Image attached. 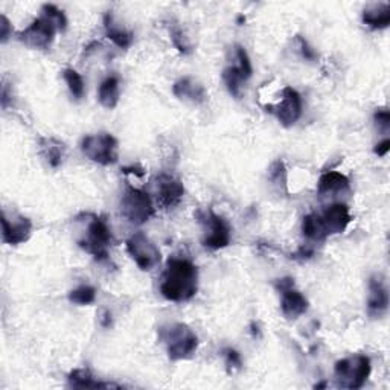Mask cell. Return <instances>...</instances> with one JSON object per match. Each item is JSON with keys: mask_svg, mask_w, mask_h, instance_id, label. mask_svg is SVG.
I'll return each mask as SVG.
<instances>
[{"mask_svg": "<svg viewBox=\"0 0 390 390\" xmlns=\"http://www.w3.org/2000/svg\"><path fill=\"white\" fill-rule=\"evenodd\" d=\"M198 291V268L185 257H170L166 262L160 292L170 302H186Z\"/></svg>", "mask_w": 390, "mask_h": 390, "instance_id": "cell-1", "label": "cell"}, {"mask_svg": "<svg viewBox=\"0 0 390 390\" xmlns=\"http://www.w3.org/2000/svg\"><path fill=\"white\" fill-rule=\"evenodd\" d=\"M160 340L166 346L170 360L180 361L191 358L198 347V337L185 323H171L160 328Z\"/></svg>", "mask_w": 390, "mask_h": 390, "instance_id": "cell-2", "label": "cell"}, {"mask_svg": "<svg viewBox=\"0 0 390 390\" xmlns=\"http://www.w3.org/2000/svg\"><path fill=\"white\" fill-rule=\"evenodd\" d=\"M371 358L365 354H355L351 357L339 360L334 366V378L340 389L357 390L361 389L371 377Z\"/></svg>", "mask_w": 390, "mask_h": 390, "instance_id": "cell-3", "label": "cell"}, {"mask_svg": "<svg viewBox=\"0 0 390 390\" xmlns=\"http://www.w3.org/2000/svg\"><path fill=\"white\" fill-rule=\"evenodd\" d=\"M121 212L131 225L142 226L154 215V205L145 191L128 185L121 198Z\"/></svg>", "mask_w": 390, "mask_h": 390, "instance_id": "cell-4", "label": "cell"}, {"mask_svg": "<svg viewBox=\"0 0 390 390\" xmlns=\"http://www.w3.org/2000/svg\"><path fill=\"white\" fill-rule=\"evenodd\" d=\"M111 241H113V236H111L107 222L96 217V215H90L86 236L78 240V246L92 255L95 260L102 261L108 257V247L111 246Z\"/></svg>", "mask_w": 390, "mask_h": 390, "instance_id": "cell-5", "label": "cell"}, {"mask_svg": "<svg viewBox=\"0 0 390 390\" xmlns=\"http://www.w3.org/2000/svg\"><path fill=\"white\" fill-rule=\"evenodd\" d=\"M197 218L201 226L205 227L203 246L211 250H220L227 247L232 241V229L229 222L215 214L212 209L198 211Z\"/></svg>", "mask_w": 390, "mask_h": 390, "instance_id": "cell-6", "label": "cell"}, {"mask_svg": "<svg viewBox=\"0 0 390 390\" xmlns=\"http://www.w3.org/2000/svg\"><path fill=\"white\" fill-rule=\"evenodd\" d=\"M81 151L92 162L108 166L117 162V141L108 133L86 136L81 141Z\"/></svg>", "mask_w": 390, "mask_h": 390, "instance_id": "cell-7", "label": "cell"}, {"mask_svg": "<svg viewBox=\"0 0 390 390\" xmlns=\"http://www.w3.org/2000/svg\"><path fill=\"white\" fill-rule=\"evenodd\" d=\"M127 252L131 256V260L136 262V266L142 271H150L160 264L162 255H160L159 247L151 241L150 236H146L144 232H136L131 235L125 242Z\"/></svg>", "mask_w": 390, "mask_h": 390, "instance_id": "cell-8", "label": "cell"}, {"mask_svg": "<svg viewBox=\"0 0 390 390\" xmlns=\"http://www.w3.org/2000/svg\"><path fill=\"white\" fill-rule=\"evenodd\" d=\"M57 31L58 27L55 26L52 20H49L46 16L41 14V16L34 20L30 26L25 27L22 32H19L17 37L27 47L41 49V51H45V49L51 47Z\"/></svg>", "mask_w": 390, "mask_h": 390, "instance_id": "cell-9", "label": "cell"}, {"mask_svg": "<svg viewBox=\"0 0 390 390\" xmlns=\"http://www.w3.org/2000/svg\"><path fill=\"white\" fill-rule=\"evenodd\" d=\"M302 96L299 95L296 89L290 86L282 90V98L276 106H267V110L270 113H273L277 121H279L284 127H291L295 125L302 116Z\"/></svg>", "mask_w": 390, "mask_h": 390, "instance_id": "cell-10", "label": "cell"}, {"mask_svg": "<svg viewBox=\"0 0 390 390\" xmlns=\"http://www.w3.org/2000/svg\"><path fill=\"white\" fill-rule=\"evenodd\" d=\"M185 186L182 180L172 174L162 172L156 177V200L160 207L171 209L182 201Z\"/></svg>", "mask_w": 390, "mask_h": 390, "instance_id": "cell-11", "label": "cell"}, {"mask_svg": "<svg viewBox=\"0 0 390 390\" xmlns=\"http://www.w3.org/2000/svg\"><path fill=\"white\" fill-rule=\"evenodd\" d=\"M32 235V221L22 215H17L12 220L3 214L2 218V238L3 242L10 246H19L31 238Z\"/></svg>", "mask_w": 390, "mask_h": 390, "instance_id": "cell-12", "label": "cell"}, {"mask_svg": "<svg viewBox=\"0 0 390 390\" xmlns=\"http://www.w3.org/2000/svg\"><path fill=\"white\" fill-rule=\"evenodd\" d=\"M389 310V292L381 275H374L369 279L367 312L372 319H380Z\"/></svg>", "mask_w": 390, "mask_h": 390, "instance_id": "cell-13", "label": "cell"}, {"mask_svg": "<svg viewBox=\"0 0 390 390\" xmlns=\"http://www.w3.org/2000/svg\"><path fill=\"white\" fill-rule=\"evenodd\" d=\"M320 218H322L325 231L330 236L343 233L347 226L351 225L352 215L349 212V207L345 203H334L325 209Z\"/></svg>", "mask_w": 390, "mask_h": 390, "instance_id": "cell-14", "label": "cell"}, {"mask_svg": "<svg viewBox=\"0 0 390 390\" xmlns=\"http://www.w3.org/2000/svg\"><path fill=\"white\" fill-rule=\"evenodd\" d=\"M281 292V311L288 320H296L303 316L310 308V302L301 291L295 287L282 290Z\"/></svg>", "mask_w": 390, "mask_h": 390, "instance_id": "cell-15", "label": "cell"}, {"mask_svg": "<svg viewBox=\"0 0 390 390\" xmlns=\"http://www.w3.org/2000/svg\"><path fill=\"white\" fill-rule=\"evenodd\" d=\"M172 93L176 95L179 100L190 101L192 104H201L206 100L205 87L194 78H190V76L180 78L176 84L172 86Z\"/></svg>", "mask_w": 390, "mask_h": 390, "instance_id": "cell-16", "label": "cell"}, {"mask_svg": "<svg viewBox=\"0 0 390 390\" xmlns=\"http://www.w3.org/2000/svg\"><path fill=\"white\" fill-rule=\"evenodd\" d=\"M363 23L372 31L386 30L390 25V5L374 3L363 11Z\"/></svg>", "mask_w": 390, "mask_h": 390, "instance_id": "cell-17", "label": "cell"}, {"mask_svg": "<svg viewBox=\"0 0 390 390\" xmlns=\"http://www.w3.org/2000/svg\"><path fill=\"white\" fill-rule=\"evenodd\" d=\"M69 386L73 389H119V385L113 382H104L95 378L87 369H75L67 377Z\"/></svg>", "mask_w": 390, "mask_h": 390, "instance_id": "cell-18", "label": "cell"}, {"mask_svg": "<svg viewBox=\"0 0 390 390\" xmlns=\"http://www.w3.org/2000/svg\"><path fill=\"white\" fill-rule=\"evenodd\" d=\"M40 154L45 157L49 166L52 168H58L65 159L66 146L62 142L57 141L55 137H41L40 139Z\"/></svg>", "mask_w": 390, "mask_h": 390, "instance_id": "cell-19", "label": "cell"}, {"mask_svg": "<svg viewBox=\"0 0 390 390\" xmlns=\"http://www.w3.org/2000/svg\"><path fill=\"white\" fill-rule=\"evenodd\" d=\"M346 190H349V179H347L345 174L337 171L323 172L317 182L319 194H331Z\"/></svg>", "mask_w": 390, "mask_h": 390, "instance_id": "cell-20", "label": "cell"}, {"mask_svg": "<svg viewBox=\"0 0 390 390\" xmlns=\"http://www.w3.org/2000/svg\"><path fill=\"white\" fill-rule=\"evenodd\" d=\"M104 27H106L107 38L113 41L117 47L128 49L133 45V34L117 25L111 14H107V16L104 17Z\"/></svg>", "mask_w": 390, "mask_h": 390, "instance_id": "cell-21", "label": "cell"}, {"mask_svg": "<svg viewBox=\"0 0 390 390\" xmlns=\"http://www.w3.org/2000/svg\"><path fill=\"white\" fill-rule=\"evenodd\" d=\"M98 100L106 108H115L117 106L119 102V78L117 76H108L101 82L98 89Z\"/></svg>", "mask_w": 390, "mask_h": 390, "instance_id": "cell-22", "label": "cell"}, {"mask_svg": "<svg viewBox=\"0 0 390 390\" xmlns=\"http://www.w3.org/2000/svg\"><path fill=\"white\" fill-rule=\"evenodd\" d=\"M302 233L305 238L311 241H325L328 238V233L325 231V226L319 214H308L302 220Z\"/></svg>", "mask_w": 390, "mask_h": 390, "instance_id": "cell-23", "label": "cell"}, {"mask_svg": "<svg viewBox=\"0 0 390 390\" xmlns=\"http://www.w3.org/2000/svg\"><path fill=\"white\" fill-rule=\"evenodd\" d=\"M222 81H225V84L229 90V93H231L236 100H240L241 98V84L244 81H247L244 78L242 72L240 71L238 66H229L226 67L225 71H222Z\"/></svg>", "mask_w": 390, "mask_h": 390, "instance_id": "cell-24", "label": "cell"}, {"mask_svg": "<svg viewBox=\"0 0 390 390\" xmlns=\"http://www.w3.org/2000/svg\"><path fill=\"white\" fill-rule=\"evenodd\" d=\"M62 78H65L66 84L71 90L72 96L75 100H81L82 96L86 93V84H84V80H82V76L75 71V69H66L65 72H62Z\"/></svg>", "mask_w": 390, "mask_h": 390, "instance_id": "cell-25", "label": "cell"}, {"mask_svg": "<svg viewBox=\"0 0 390 390\" xmlns=\"http://www.w3.org/2000/svg\"><path fill=\"white\" fill-rule=\"evenodd\" d=\"M96 299V290L92 285H81V287L69 292V301L75 305H90Z\"/></svg>", "mask_w": 390, "mask_h": 390, "instance_id": "cell-26", "label": "cell"}, {"mask_svg": "<svg viewBox=\"0 0 390 390\" xmlns=\"http://www.w3.org/2000/svg\"><path fill=\"white\" fill-rule=\"evenodd\" d=\"M41 12H43V16H46L49 20H52L55 23V26L58 27V31H66L67 27V19L65 16V12H62L57 6L52 5V3H46L43 5V8H41Z\"/></svg>", "mask_w": 390, "mask_h": 390, "instance_id": "cell-27", "label": "cell"}, {"mask_svg": "<svg viewBox=\"0 0 390 390\" xmlns=\"http://www.w3.org/2000/svg\"><path fill=\"white\" fill-rule=\"evenodd\" d=\"M235 55H236V60H238V67L242 72L244 78L249 80L253 73V67H252V61H250L247 51L241 45H235Z\"/></svg>", "mask_w": 390, "mask_h": 390, "instance_id": "cell-28", "label": "cell"}, {"mask_svg": "<svg viewBox=\"0 0 390 390\" xmlns=\"http://www.w3.org/2000/svg\"><path fill=\"white\" fill-rule=\"evenodd\" d=\"M170 36H171V41H172L174 47H176L180 54L186 55L192 51L190 41H187L183 31L180 30V27H172V30L170 31Z\"/></svg>", "mask_w": 390, "mask_h": 390, "instance_id": "cell-29", "label": "cell"}, {"mask_svg": "<svg viewBox=\"0 0 390 390\" xmlns=\"http://www.w3.org/2000/svg\"><path fill=\"white\" fill-rule=\"evenodd\" d=\"M225 354V358H226V367L229 372H233V371H240L242 367V360H241V354L238 351L232 349V347H229V349L222 351Z\"/></svg>", "mask_w": 390, "mask_h": 390, "instance_id": "cell-30", "label": "cell"}, {"mask_svg": "<svg viewBox=\"0 0 390 390\" xmlns=\"http://www.w3.org/2000/svg\"><path fill=\"white\" fill-rule=\"evenodd\" d=\"M374 121L377 124V127L382 131H389L390 128V113L387 108H378L374 115Z\"/></svg>", "mask_w": 390, "mask_h": 390, "instance_id": "cell-31", "label": "cell"}, {"mask_svg": "<svg viewBox=\"0 0 390 390\" xmlns=\"http://www.w3.org/2000/svg\"><path fill=\"white\" fill-rule=\"evenodd\" d=\"M270 179L276 183L285 182V166L282 160H276V162L271 165L270 168Z\"/></svg>", "mask_w": 390, "mask_h": 390, "instance_id": "cell-32", "label": "cell"}, {"mask_svg": "<svg viewBox=\"0 0 390 390\" xmlns=\"http://www.w3.org/2000/svg\"><path fill=\"white\" fill-rule=\"evenodd\" d=\"M299 43H301V52L302 55L305 57V60H310V61H314L317 58V55L316 52L312 51V49L310 47V45L306 43V41L302 38V37H299Z\"/></svg>", "mask_w": 390, "mask_h": 390, "instance_id": "cell-33", "label": "cell"}, {"mask_svg": "<svg viewBox=\"0 0 390 390\" xmlns=\"http://www.w3.org/2000/svg\"><path fill=\"white\" fill-rule=\"evenodd\" d=\"M0 20H2V25H0V27H2V34H0V36H2V43H6L11 36V23L5 16L0 17Z\"/></svg>", "mask_w": 390, "mask_h": 390, "instance_id": "cell-34", "label": "cell"}, {"mask_svg": "<svg viewBox=\"0 0 390 390\" xmlns=\"http://www.w3.org/2000/svg\"><path fill=\"white\" fill-rule=\"evenodd\" d=\"M389 150H390V141H389V139H385V141H381L380 144H377L374 151L378 157H385L389 152Z\"/></svg>", "mask_w": 390, "mask_h": 390, "instance_id": "cell-35", "label": "cell"}, {"mask_svg": "<svg viewBox=\"0 0 390 390\" xmlns=\"http://www.w3.org/2000/svg\"><path fill=\"white\" fill-rule=\"evenodd\" d=\"M314 255V252H312V249H308V247H301L297 250V252L292 255V257H295V260H310V257Z\"/></svg>", "mask_w": 390, "mask_h": 390, "instance_id": "cell-36", "label": "cell"}, {"mask_svg": "<svg viewBox=\"0 0 390 390\" xmlns=\"http://www.w3.org/2000/svg\"><path fill=\"white\" fill-rule=\"evenodd\" d=\"M252 332L253 336H260V331H257V326H255V323H252Z\"/></svg>", "mask_w": 390, "mask_h": 390, "instance_id": "cell-37", "label": "cell"}, {"mask_svg": "<svg viewBox=\"0 0 390 390\" xmlns=\"http://www.w3.org/2000/svg\"><path fill=\"white\" fill-rule=\"evenodd\" d=\"M314 389H326V382H319V385L314 386Z\"/></svg>", "mask_w": 390, "mask_h": 390, "instance_id": "cell-38", "label": "cell"}, {"mask_svg": "<svg viewBox=\"0 0 390 390\" xmlns=\"http://www.w3.org/2000/svg\"><path fill=\"white\" fill-rule=\"evenodd\" d=\"M242 22H246V17H242V16H240V19H238V23L241 25Z\"/></svg>", "mask_w": 390, "mask_h": 390, "instance_id": "cell-39", "label": "cell"}]
</instances>
